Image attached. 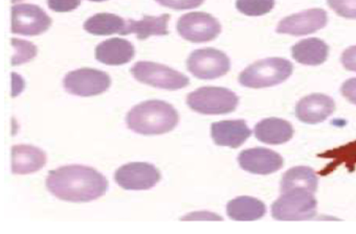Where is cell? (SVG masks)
<instances>
[{"label":"cell","instance_id":"15","mask_svg":"<svg viewBox=\"0 0 356 234\" xmlns=\"http://www.w3.org/2000/svg\"><path fill=\"white\" fill-rule=\"evenodd\" d=\"M252 135V131L242 119L238 121H222L213 123L211 126V136L215 144L238 149Z\"/></svg>","mask_w":356,"mask_h":234},{"label":"cell","instance_id":"20","mask_svg":"<svg viewBox=\"0 0 356 234\" xmlns=\"http://www.w3.org/2000/svg\"><path fill=\"white\" fill-rule=\"evenodd\" d=\"M83 28L95 36H109L113 34L126 36L127 22L115 14L99 13L88 18L83 24Z\"/></svg>","mask_w":356,"mask_h":234},{"label":"cell","instance_id":"26","mask_svg":"<svg viewBox=\"0 0 356 234\" xmlns=\"http://www.w3.org/2000/svg\"><path fill=\"white\" fill-rule=\"evenodd\" d=\"M329 7L346 19H356V0H327Z\"/></svg>","mask_w":356,"mask_h":234},{"label":"cell","instance_id":"7","mask_svg":"<svg viewBox=\"0 0 356 234\" xmlns=\"http://www.w3.org/2000/svg\"><path fill=\"white\" fill-rule=\"evenodd\" d=\"M63 86L70 94L89 97L102 94L111 86V78L106 72L92 68H80L66 74Z\"/></svg>","mask_w":356,"mask_h":234},{"label":"cell","instance_id":"9","mask_svg":"<svg viewBox=\"0 0 356 234\" xmlns=\"http://www.w3.org/2000/svg\"><path fill=\"white\" fill-rule=\"evenodd\" d=\"M187 69L200 80H214L229 72L231 61L222 51L208 47L194 51L189 56Z\"/></svg>","mask_w":356,"mask_h":234},{"label":"cell","instance_id":"32","mask_svg":"<svg viewBox=\"0 0 356 234\" xmlns=\"http://www.w3.org/2000/svg\"><path fill=\"white\" fill-rule=\"evenodd\" d=\"M19 1H22V0H11L12 3H19Z\"/></svg>","mask_w":356,"mask_h":234},{"label":"cell","instance_id":"14","mask_svg":"<svg viewBox=\"0 0 356 234\" xmlns=\"http://www.w3.org/2000/svg\"><path fill=\"white\" fill-rule=\"evenodd\" d=\"M334 111V101L328 95L322 93L307 95L296 106V116L298 119L308 125L323 123Z\"/></svg>","mask_w":356,"mask_h":234},{"label":"cell","instance_id":"24","mask_svg":"<svg viewBox=\"0 0 356 234\" xmlns=\"http://www.w3.org/2000/svg\"><path fill=\"white\" fill-rule=\"evenodd\" d=\"M275 3V0H237L236 8L244 15L258 17L270 13Z\"/></svg>","mask_w":356,"mask_h":234},{"label":"cell","instance_id":"28","mask_svg":"<svg viewBox=\"0 0 356 234\" xmlns=\"http://www.w3.org/2000/svg\"><path fill=\"white\" fill-rule=\"evenodd\" d=\"M81 5V0H47V6L51 11L67 13L74 11Z\"/></svg>","mask_w":356,"mask_h":234},{"label":"cell","instance_id":"30","mask_svg":"<svg viewBox=\"0 0 356 234\" xmlns=\"http://www.w3.org/2000/svg\"><path fill=\"white\" fill-rule=\"evenodd\" d=\"M341 93L348 101L356 105V78H349L341 87Z\"/></svg>","mask_w":356,"mask_h":234},{"label":"cell","instance_id":"17","mask_svg":"<svg viewBox=\"0 0 356 234\" xmlns=\"http://www.w3.org/2000/svg\"><path fill=\"white\" fill-rule=\"evenodd\" d=\"M136 55L134 45L125 39L113 38L103 41L95 51V57L105 65L119 66L129 63Z\"/></svg>","mask_w":356,"mask_h":234},{"label":"cell","instance_id":"27","mask_svg":"<svg viewBox=\"0 0 356 234\" xmlns=\"http://www.w3.org/2000/svg\"><path fill=\"white\" fill-rule=\"evenodd\" d=\"M155 1L163 7L176 10V11L195 9L204 3V0H155Z\"/></svg>","mask_w":356,"mask_h":234},{"label":"cell","instance_id":"6","mask_svg":"<svg viewBox=\"0 0 356 234\" xmlns=\"http://www.w3.org/2000/svg\"><path fill=\"white\" fill-rule=\"evenodd\" d=\"M130 72L138 82L165 90H179L190 84L189 78L185 74L154 62H138Z\"/></svg>","mask_w":356,"mask_h":234},{"label":"cell","instance_id":"23","mask_svg":"<svg viewBox=\"0 0 356 234\" xmlns=\"http://www.w3.org/2000/svg\"><path fill=\"white\" fill-rule=\"evenodd\" d=\"M318 179L316 172L308 167H296L283 175L281 192L293 190H305L314 192L318 190Z\"/></svg>","mask_w":356,"mask_h":234},{"label":"cell","instance_id":"29","mask_svg":"<svg viewBox=\"0 0 356 234\" xmlns=\"http://www.w3.org/2000/svg\"><path fill=\"white\" fill-rule=\"evenodd\" d=\"M341 62L345 69L356 72V45L348 47L341 57Z\"/></svg>","mask_w":356,"mask_h":234},{"label":"cell","instance_id":"25","mask_svg":"<svg viewBox=\"0 0 356 234\" xmlns=\"http://www.w3.org/2000/svg\"><path fill=\"white\" fill-rule=\"evenodd\" d=\"M10 42L15 49V53L11 59V65L16 66L28 63V62L32 61L38 53L37 47L28 41L13 38L10 40Z\"/></svg>","mask_w":356,"mask_h":234},{"label":"cell","instance_id":"1","mask_svg":"<svg viewBox=\"0 0 356 234\" xmlns=\"http://www.w3.org/2000/svg\"><path fill=\"white\" fill-rule=\"evenodd\" d=\"M47 190L65 202L87 203L104 196L108 188L106 178L94 167L72 165L49 171Z\"/></svg>","mask_w":356,"mask_h":234},{"label":"cell","instance_id":"18","mask_svg":"<svg viewBox=\"0 0 356 234\" xmlns=\"http://www.w3.org/2000/svg\"><path fill=\"white\" fill-rule=\"evenodd\" d=\"M295 130L289 122L270 117L259 122L254 127L257 140L266 144H283L293 138Z\"/></svg>","mask_w":356,"mask_h":234},{"label":"cell","instance_id":"11","mask_svg":"<svg viewBox=\"0 0 356 234\" xmlns=\"http://www.w3.org/2000/svg\"><path fill=\"white\" fill-rule=\"evenodd\" d=\"M161 179L159 169L147 162L127 163L119 167L115 174L118 185L126 190H151Z\"/></svg>","mask_w":356,"mask_h":234},{"label":"cell","instance_id":"22","mask_svg":"<svg viewBox=\"0 0 356 234\" xmlns=\"http://www.w3.org/2000/svg\"><path fill=\"white\" fill-rule=\"evenodd\" d=\"M169 20V14H163L157 17L144 16V18L140 22L129 19L127 22L126 34L129 35L134 33L138 40H146L150 36H165L169 34V31H168Z\"/></svg>","mask_w":356,"mask_h":234},{"label":"cell","instance_id":"8","mask_svg":"<svg viewBox=\"0 0 356 234\" xmlns=\"http://www.w3.org/2000/svg\"><path fill=\"white\" fill-rule=\"evenodd\" d=\"M176 28L181 38L193 43L210 42L221 33L220 22L204 12L185 14L178 19Z\"/></svg>","mask_w":356,"mask_h":234},{"label":"cell","instance_id":"4","mask_svg":"<svg viewBox=\"0 0 356 234\" xmlns=\"http://www.w3.org/2000/svg\"><path fill=\"white\" fill-rule=\"evenodd\" d=\"M239 97L223 87H202L188 94L190 109L204 115H221L235 111Z\"/></svg>","mask_w":356,"mask_h":234},{"label":"cell","instance_id":"19","mask_svg":"<svg viewBox=\"0 0 356 234\" xmlns=\"http://www.w3.org/2000/svg\"><path fill=\"white\" fill-rule=\"evenodd\" d=\"M291 55L298 63L318 66L328 59L329 47L318 38L305 39L291 47Z\"/></svg>","mask_w":356,"mask_h":234},{"label":"cell","instance_id":"5","mask_svg":"<svg viewBox=\"0 0 356 234\" xmlns=\"http://www.w3.org/2000/svg\"><path fill=\"white\" fill-rule=\"evenodd\" d=\"M318 201L312 192L305 190H293L282 192L273 204L272 215L278 221H306L316 215Z\"/></svg>","mask_w":356,"mask_h":234},{"label":"cell","instance_id":"2","mask_svg":"<svg viewBox=\"0 0 356 234\" xmlns=\"http://www.w3.org/2000/svg\"><path fill=\"white\" fill-rule=\"evenodd\" d=\"M179 115L171 103L150 99L134 106L126 115V124L131 131L152 136L169 133L175 129Z\"/></svg>","mask_w":356,"mask_h":234},{"label":"cell","instance_id":"31","mask_svg":"<svg viewBox=\"0 0 356 234\" xmlns=\"http://www.w3.org/2000/svg\"><path fill=\"white\" fill-rule=\"evenodd\" d=\"M89 1H94V3H102V1H106V0H89Z\"/></svg>","mask_w":356,"mask_h":234},{"label":"cell","instance_id":"13","mask_svg":"<svg viewBox=\"0 0 356 234\" xmlns=\"http://www.w3.org/2000/svg\"><path fill=\"white\" fill-rule=\"evenodd\" d=\"M238 162L244 171L254 175H270L282 169L284 161L282 156L274 151L265 148L248 149L242 151Z\"/></svg>","mask_w":356,"mask_h":234},{"label":"cell","instance_id":"12","mask_svg":"<svg viewBox=\"0 0 356 234\" xmlns=\"http://www.w3.org/2000/svg\"><path fill=\"white\" fill-rule=\"evenodd\" d=\"M328 22L326 11L310 9L287 16L279 22L276 31L279 34L291 36H305L322 30Z\"/></svg>","mask_w":356,"mask_h":234},{"label":"cell","instance_id":"10","mask_svg":"<svg viewBox=\"0 0 356 234\" xmlns=\"http://www.w3.org/2000/svg\"><path fill=\"white\" fill-rule=\"evenodd\" d=\"M53 20L38 6L22 3L11 8V32L22 36H38L51 28Z\"/></svg>","mask_w":356,"mask_h":234},{"label":"cell","instance_id":"21","mask_svg":"<svg viewBox=\"0 0 356 234\" xmlns=\"http://www.w3.org/2000/svg\"><path fill=\"white\" fill-rule=\"evenodd\" d=\"M227 213L234 221H256L264 217L266 207L258 199L242 196L227 203Z\"/></svg>","mask_w":356,"mask_h":234},{"label":"cell","instance_id":"3","mask_svg":"<svg viewBox=\"0 0 356 234\" xmlns=\"http://www.w3.org/2000/svg\"><path fill=\"white\" fill-rule=\"evenodd\" d=\"M293 65L283 58H267L254 62L239 74L240 84L248 88L261 89L282 84L293 74Z\"/></svg>","mask_w":356,"mask_h":234},{"label":"cell","instance_id":"16","mask_svg":"<svg viewBox=\"0 0 356 234\" xmlns=\"http://www.w3.org/2000/svg\"><path fill=\"white\" fill-rule=\"evenodd\" d=\"M12 173L29 175L40 171L47 165V154L41 149L29 144L12 147Z\"/></svg>","mask_w":356,"mask_h":234}]
</instances>
